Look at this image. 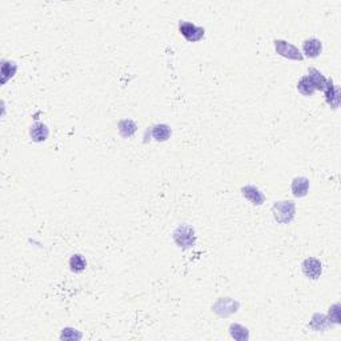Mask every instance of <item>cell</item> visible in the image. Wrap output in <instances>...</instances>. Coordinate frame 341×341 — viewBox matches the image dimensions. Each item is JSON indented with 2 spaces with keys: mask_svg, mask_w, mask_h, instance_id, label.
I'll return each mask as SVG.
<instances>
[{
  "mask_svg": "<svg viewBox=\"0 0 341 341\" xmlns=\"http://www.w3.org/2000/svg\"><path fill=\"white\" fill-rule=\"evenodd\" d=\"M272 214H274V220L278 224H290L294 218L296 214V206L290 200H284V202H274L272 206Z\"/></svg>",
  "mask_w": 341,
  "mask_h": 341,
  "instance_id": "cell-1",
  "label": "cell"
},
{
  "mask_svg": "<svg viewBox=\"0 0 341 341\" xmlns=\"http://www.w3.org/2000/svg\"><path fill=\"white\" fill-rule=\"evenodd\" d=\"M174 240L180 248H192L196 242L194 230L190 226H180L174 232Z\"/></svg>",
  "mask_w": 341,
  "mask_h": 341,
  "instance_id": "cell-2",
  "label": "cell"
},
{
  "mask_svg": "<svg viewBox=\"0 0 341 341\" xmlns=\"http://www.w3.org/2000/svg\"><path fill=\"white\" fill-rule=\"evenodd\" d=\"M178 31L182 34L186 40L190 42V43H194V42H198L204 38V28L198 27L194 26V23H190V22H180L178 23Z\"/></svg>",
  "mask_w": 341,
  "mask_h": 341,
  "instance_id": "cell-3",
  "label": "cell"
},
{
  "mask_svg": "<svg viewBox=\"0 0 341 341\" xmlns=\"http://www.w3.org/2000/svg\"><path fill=\"white\" fill-rule=\"evenodd\" d=\"M274 48L278 55H282V58L290 60H302L304 56L298 47H294V44L288 43L286 40H274Z\"/></svg>",
  "mask_w": 341,
  "mask_h": 341,
  "instance_id": "cell-4",
  "label": "cell"
},
{
  "mask_svg": "<svg viewBox=\"0 0 341 341\" xmlns=\"http://www.w3.org/2000/svg\"><path fill=\"white\" fill-rule=\"evenodd\" d=\"M302 272L306 278H312V280H318L322 276V262H318V258H306L302 262Z\"/></svg>",
  "mask_w": 341,
  "mask_h": 341,
  "instance_id": "cell-5",
  "label": "cell"
},
{
  "mask_svg": "<svg viewBox=\"0 0 341 341\" xmlns=\"http://www.w3.org/2000/svg\"><path fill=\"white\" fill-rule=\"evenodd\" d=\"M322 91L326 94V103L330 104L334 110H336L340 106V91H338V88L334 84V80L326 79V88Z\"/></svg>",
  "mask_w": 341,
  "mask_h": 341,
  "instance_id": "cell-6",
  "label": "cell"
},
{
  "mask_svg": "<svg viewBox=\"0 0 341 341\" xmlns=\"http://www.w3.org/2000/svg\"><path fill=\"white\" fill-rule=\"evenodd\" d=\"M238 308V302H234L232 298H220L214 306V310L220 316H228V314L236 312Z\"/></svg>",
  "mask_w": 341,
  "mask_h": 341,
  "instance_id": "cell-7",
  "label": "cell"
},
{
  "mask_svg": "<svg viewBox=\"0 0 341 341\" xmlns=\"http://www.w3.org/2000/svg\"><path fill=\"white\" fill-rule=\"evenodd\" d=\"M242 196H244L246 200H250L254 206H262V202H264V200H266V196L262 194V192L258 190V186H242Z\"/></svg>",
  "mask_w": 341,
  "mask_h": 341,
  "instance_id": "cell-8",
  "label": "cell"
},
{
  "mask_svg": "<svg viewBox=\"0 0 341 341\" xmlns=\"http://www.w3.org/2000/svg\"><path fill=\"white\" fill-rule=\"evenodd\" d=\"M302 51L308 58H318L322 51V43L316 38H310L306 39L302 43Z\"/></svg>",
  "mask_w": 341,
  "mask_h": 341,
  "instance_id": "cell-9",
  "label": "cell"
},
{
  "mask_svg": "<svg viewBox=\"0 0 341 341\" xmlns=\"http://www.w3.org/2000/svg\"><path fill=\"white\" fill-rule=\"evenodd\" d=\"M290 190L296 198H304L308 194V190H310V180L306 178H302V176L294 178L292 186H290Z\"/></svg>",
  "mask_w": 341,
  "mask_h": 341,
  "instance_id": "cell-10",
  "label": "cell"
},
{
  "mask_svg": "<svg viewBox=\"0 0 341 341\" xmlns=\"http://www.w3.org/2000/svg\"><path fill=\"white\" fill-rule=\"evenodd\" d=\"M50 135V130L46 124L43 123H35L30 130V136L31 139L36 143H42V142H46Z\"/></svg>",
  "mask_w": 341,
  "mask_h": 341,
  "instance_id": "cell-11",
  "label": "cell"
},
{
  "mask_svg": "<svg viewBox=\"0 0 341 341\" xmlns=\"http://www.w3.org/2000/svg\"><path fill=\"white\" fill-rule=\"evenodd\" d=\"M298 92L304 96H312L314 92L318 91V90H316V86H314V80L310 79L308 75L302 76V79L298 80Z\"/></svg>",
  "mask_w": 341,
  "mask_h": 341,
  "instance_id": "cell-12",
  "label": "cell"
},
{
  "mask_svg": "<svg viewBox=\"0 0 341 341\" xmlns=\"http://www.w3.org/2000/svg\"><path fill=\"white\" fill-rule=\"evenodd\" d=\"M138 131V126L134 120L124 119L119 123V132L123 138H131Z\"/></svg>",
  "mask_w": 341,
  "mask_h": 341,
  "instance_id": "cell-13",
  "label": "cell"
},
{
  "mask_svg": "<svg viewBox=\"0 0 341 341\" xmlns=\"http://www.w3.org/2000/svg\"><path fill=\"white\" fill-rule=\"evenodd\" d=\"M152 136L158 142H166V140L170 139V128L167 124H156L152 127Z\"/></svg>",
  "mask_w": 341,
  "mask_h": 341,
  "instance_id": "cell-14",
  "label": "cell"
},
{
  "mask_svg": "<svg viewBox=\"0 0 341 341\" xmlns=\"http://www.w3.org/2000/svg\"><path fill=\"white\" fill-rule=\"evenodd\" d=\"M308 76H310V79L314 80V86H316V90H318V91H322V90L326 88V78L322 75V72L318 71V70H316V68H310V71H308Z\"/></svg>",
  "mask_w": 341,
  "mask_h": 341,
  "instance_id": "cell-15",
  "label": "cell"
},
{
  "mask_svg": "<svg viewBox=\"0 0 341 341\" xmlns=\"http://www.w3.org/2000/svg\"><path fill=\"white\" fill-rule=\"evenodd\" d=\"M16 70H18V66H16L14 62H7V60H3V66H2V84H6L8 82L10 78L15 75Z\"/></svg>",
  "mask_w": 341,
  "mask_h": 341,
  "instance_id": "cell-16",
  "label": "cell"
},
{
  "mask_svg": "<svg viewBox=\"0 0 341 341\" xmlns=\"http://www.w3.org/2000/svg\"><path fill=\"white\" fill-rule=\"evenodd\" d=\"M87 266V262L84 260V258L82 254H74L71 258H70V268H71L72 272L75 274H80L83 272Z\"/></svg>",
  "mask_w": 341,
  "mask_h": 341,
  "instance_id": "cell-17",
  "label": "cell"
},
{
  "mask_svg": "<svg viewBox=\"0 0 341 341\" xmlns=\"http://www.w3.org/2000/svg\"><path fill=\"white\" fill-rule=\"evenodd\" d=\"M230 336L234 338V340H248L250 338V334H248V330L246 328H244L242 326H240V324H232V326H230Z\"/></svg>",
  "mask_w": 341,
  "mask_h": 341,
  "instance_id": "cell-18",
  "label": "cell"
},
{
  "mask_svg": "<svg viewBox=\"0 0 341 341\" xmlns=\"http://www.w3.org/2000/svg\"><path fill=\"white\" fill-rule=\"evenodd\" d=\"M310 326L314 328L316 330H322L326 326V318L324 314H314L312 322H310Z\"/></svg>",
  "mask_w": 341,
  "mask_h": 341,
  "instance_id": "cell-19",
  "label": "cell"
},
{
  "mask_svg": "<svg viewBox=\"0 0 341 341\" xmlns=\"http://www.w3.org/2000/svg\"><path fill=\"white\" fill-rule=\"evenodd\" d=\"M330 314H334V316L330 314V320H332V322L338 324V320H340V318H338V304H336V306H334L332 308H330Z\"/></svg>",
  "mask_w": 341,
  "mask_h": 341,
  "instance_id": "cell-20",
  "label": "cell"
}]
</instances>
